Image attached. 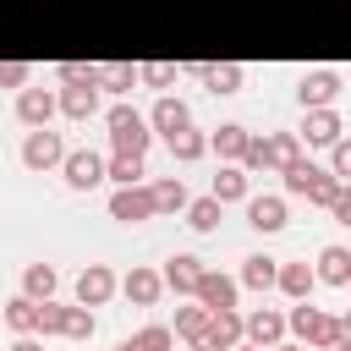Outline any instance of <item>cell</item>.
<instances>
[{
    "instance_id": "6da1fadb",
    "label": "cell",
    "mask_w": 351,
    "mask_h": 351,
    "mask_svg": "<svg viewBox=\"0 0 351 351\" xmlns=\"http://www.w3.org/2000/svg\"><path fill=\"white\" fill-rule=\"evenodd\" d=\"M285 192H291V197H307L313 208H335V197L346 192V181H340L335 170L313 165V159H296V165L285 170Z\"/></svg>"
},
{
    "instance_id": "7a4b0ae2",
    "label": "cell",
    "mask_w": 351,
    "mask_h": 351,
    "mask_svg": "<svg viewBox=\"0 0 351 351\" xmlns=\"http://www.w3.org/2000/svg\"><path fill=\"white\" fill-rule=\"evenodd\" d=\"M291 335H296L302 346H313V351H335V346L346 340V318H335V313H324V307H313V302H296V307H291Z\"/></svg>"
},
{
    "instance_id": "3957f363",
    "label": "cell",
    "mask_w": 351,
    "mask_h": 351,
    "mask_svg": "<svg viewBox=\"0 0 351 351\" xmlns=\"http://www.w3.org/2000/svg\"><path fill=\"white\" fill-rule=\"evenodd\" d=\"M104 126H110V148L115 154H148V143L159 137L154 121L143 110H132V104H110L104 110Z\"/></svg>"
},
{
    "instance_id": "277c9868",
    "label": "cell",
    "mask_w": 351,
    "mask_h": 351,
    "mask_svg": "<svg viewBox=\"0 0 351 351\" xmlns=\"http://www.w3.org/2000/svg\"><path fill=\"white\" fill-rule=\"evenodd\" d=\"M302 159V132H274V137H252V148H247V170H291Z\"/></svg>"
},
{
    "instance_id": "5b68a950",
    "label": "cell",
    "mask_w": 351,
    "mask_h": 351,
    "mask_svg": "<svg viewBox=\"0 0 351 351\" xmlns=\"http://www.w3.org/2000/svg\"><path fill=\"white\" fill-rule=\"evenodd\" d=\"M66 137L60 132H49V126H27V143H22V165L27 170H55V165H66Z\"/></svg>"
},
{
    "instance_id": "8992f818",
    "label": "cell",
    "mask_w": 351,
    "mask_h": 351,
    "mask_svg": "<svg viewBox=\"0 0 351 351\" xmlns=\"http://www.w3.org/2000/svg\"><path fill=\"white\" fill-rule=\"evenodd\" d=\"M60 170H66V186H71V192H93L99 181H110V159L93 154V148H71Z\"/></svg>"
},
{
    "instance_id": "52a82bcc",
    "label": "cell",
    "mask_w": 351,
    "mask_h": 351,
    "mask_svg": "<svg viewBox=\"0 0 351 351\" xmlns=\"http://www.w3.org/2000/svg\"><path fill=\"white\" fill-rule=\"evenodd\" d=\"M154 214H159L154 186H115V192H110V219H121V225H143V219H154Z\"/></svg>"
},
{
    "instance_id": "ba28073f",
    "label": "cell",
    "mask_w": 351,
    "mask_h": 351,
    "mask_svg": "<svg viewBox=\"0 0 351 351\" xmlns=\"http://www.w3.org/2000/svg\"><path fill=\"white\" fill-rule=\"evenodd\" d=\"M296 99H302V110H324V104H335L340 99V71H302V82H296Z\"/></svg>"
},
{
    "instance_id": "9c48e42d",
    "label": "cell",
    "mask_w": 351,
    "mask_h": 351,
    "mask_svg": "<svg viewBox=\"0 0 351 351\" xmlns=\"http://www.w3.org/2000/svg\"><path fill=\"white\" fill-rule=\"evenodd\" d=\"M247 225H252L258 236H274V230H285V225H291V214H285V197H274V192H263V197H247Z\"/></svg>"
},
{
    "instance_id": "30bf717a",
    "label": "cell",
    "mask_w": 351,
    "mask_h": 351,
    "mask_svg": "<svg viewBox=\"0 0 351 351\" xmlns=\"http://www.w3.org/2000/svg\"><path fill=\"white\" fill-rule=\"evenodd\" d=\"M203 258H192V252H176V258H165V285L176 291V296H197V285H203Z\"/></svg>"
},
{
    "instance_id": "8fae6325",
    "label": "cell",
    "mask_w": 351,
    "mask_h": 351,
    "mask_svg": "<svg viewBox=\"0 0 351 351\" xmlns=\"http://www.w3.org/2000/svg\"><path fill=\"white\" fill-rule=\"evenodd\" d=\"M115 291H121V280L110 274V263H88L77 274V302H88V307H104Z\"/></svg>"
},
{
    "instance_id": "7c38bea8",
    "label": "cell",
    "mask_w": 351,
    "mask_h": 351,
    "mask_svg": "<svg viewBox=\"0 0 351 351\" xmlns=\"http://www.w3.org/2000/svg\"><path fill=\"white\" fill-rule=\"evenodd\" d=\"M285 329H291V313H274V307H252V313H247V340H252V346H263V351H269V346H280V340H285Z\"/></svg>"
},
{
    "instance_id": "4fadbf2b",
    "label": "cell",
    "mask_w": 351,
    "mask_h": 351,
    "mask_svg": "<svg viewBox=\"0 0 351 351\" xmlns=\"http://www.w3.org/2000/svg\"><path fill=\"white\" fill-rule=\"evenodd\" d=\"M148 121H154V132H159V137H176V132H186V126H192V110H186V99L159 93V99H154V110H148Z\"/></svg>"
},
{
    "instance_id": "5bb4252c",
    "label": "cell",
    "mask_w": 351,
    "mask_h": 351,
    "mask_svg": "<svg viewBox=\"0 0 351 351\" xmlns=\"http://www.w3.org/2000/svg\"><path fill=\"white\" fill-rule=\"evenodd\" d=\"M121 291H126V302H132V307H154L170 285H165V274H159V269H143V263H137V269L121 280Z\"/></svg>"
},
{
    "instance_id": "9a60e30c",
    "label": "cell",
    "mask_w": 351,
    "mask_h": 351,
    "mask_svg": "<svg viewBox=\"0 0 351 351\" xmlns=\"http://www.w3.org/2000/svg\"><path fill=\"white\" fill-rule=\"evenodd\" d=\"M55 110H60V99H55L49 88H22V93H16V121H22V126H49Z\"/></svg>"
},
{
    "instance_id": "2e32d148",
    "label": "cell",
    "mask_w": 351,
    "mask_h": 351,
    "mask_svg": "<svg viewBox=\"0 0 351 351\" xmlns=\"http://www.w3.org/2000/svg\"><path fill=\"white\" fill-rule=\"evenodd\" d=\"M340 115H335V104H324V110H307V121H302V137L313 143V148H335L340 143Z\"/></svg>"
},
{
    "instance_id": "e0dca14e",
    "label": "cell",
    "mask_w": 351,
    "mask_h": 351,
    "mask_svg": "<svg viewBox=\"0 0 351 351\" xmlns=\"http://www.w3.org/2000/svg\"><path fill=\"white\" fill-rule=\"evenodd\" d=\"M208 137H214V154H219L225 165H241V159H247V148H252V132H247L241 121H225V126H214Z\"/></svg>"
},
{
    "instance_id": "ac0fdd59",
    "label": "cell",
    "mask_w": 351,
    "mask_h": 351,
    "mask_svg": "<svg viewBox=\"0 0 351 351\" xmlns=\"http://www.w3.org/2000/svg\"><path fill=\"white\" fill-rule=\"evenodd\" d=\"M186 71H192L208 93H241V66H236V60H219V66H203V60H197V66H186Z\"/></svg>"
},
{
    "instance_id": "d6986e66",
    "label": "cell",
    "mask_w": 351,
    "mask_h": 351,
    "mask_svg": "<svg viewBox=\"0 0 351 351\" xmlns=\"http://www.w3.org/2000/svg\"><path fill=\"white\" fill-rule=\"evenodd\" d=\"M247 291H274L280 285V258H269V252H252V258H241V274H236Z\"/></svg>"
},
{
    "instance_id": "ffe728a7",
    "label": "cell",
    "mask_w": 351,
    "mask_h": 351,
    "mask_svg": "<svg viewBox=\"0 0 351 351\" xmlns=\"http://www.w3.org/2000/svg\"><path fill=\"white\" fill-rule=\"evenodd\" d=\"M236 291H241V280H230V274L208 269V274H203V285H197V302H203V307H214V313H225V307H236Z\"/></svg>"
},
{
    "instance_id": "44dd1931",
    "label": "cell",
    "mask_w": 351,
    "mask_h": 351,
    "mask_svg": "<svg viewBox=\"0 0 351 351\" xmlns=\"http://www.w3.org/2000/svg\"><path fill=\"white\" fill-rule=\"evenodd\" d=\"M60 115H66V121H93V115H99V88L71 82V88L60 93Z\"/></svg>"
},
{
    "instance_id": "7402d4cb",
    "label": "cell",
    "mask_w": 351,
    "mask_h": 351,
    "mask_svg": "<svg viewBox=\"0 0 351 351\" xmlns=\"http://www.w3.org/2000/svg\"><path fill=\"white\" fill-rule=\"evenodd\" d=\"M313 285H324L313 263H280V291H285L291 302H307V296H313Z\"/></svg>"
},
{
    "instance_id": "603a6c76",
    "label": "cell",
    "mask_w": 351,
    "mask_h": 351,
    "mask_svg": "<svg viewBox=\"0 0 351 351\" xmlns=\"http://www.w3.org/2000/svg\"><path fill=\"white\" fill-rule=\"evenodd\" d=\"M208 324H214V307H203L197 296H192V307H176V335H181L186 346H197V340L208 335Z\"/></svg>"
},
{
    "instance_id": "cb8c5ba5",
    "label": "cell",
    "mask_w": 351,
    "mask_h": 351,
    "mask_svg": "<svg viewBox=\"0 0 351 351\" xmlns=\"http://www.w3.org/2000/svg\"><path fill=\"white\" fill-rule=\"evenodd\" d=\"M318 280H324V285H351V247L329 241V247L318 252Z\"/></svg>"
},
{
    "instance_id": "d4e9b609",
    "label": "cell",
    "mask_w": 351,
    "mask_h": 351,
    "mask_svg": "<svg viewBox=\"0 0 351 351\" xmlns=\"http://www.w3.org/2000/svg\"><path fill=\"white\" fill-rule=\"evenodd\" d=\"M165 143H170V159H181V165H192V159H203V154L214 148V137H208V132H197V126H186V132L165 137Z\"/></svg>"
},
{
    "instance_id": "484cf974",
    "label": "cell",
    "mask_w": 351,
    "mask_h": 351,
    "mask_svg": "<svg viewBox=\"0 0 351 351\" xmlns=\"http://www.w3.org/2000/svg\"><path fill=\"white\" fill-rule=\"evenodd\" d=\"M214 197H219V203H247V197H252V186H247V165H225V170L214 176Z\"/></svg>"
},
{
    "instance_id": "4316f807",
    "label": "cell",
    "mask_w": 351,
    "mask_h": 351,
    "mask_svg": "<svg viewBox=\"0 0 351 351\" xmlns=\"http://www.w3.org/2000/svg\"><path fill=\"white\" fill-rule=\"evenodd\" d=\"M143 82V66H132V60H104V71H99V88H110V93H132Z\"/></svg>"
},
{
    "instance_id": "83f0119b",
    "label": "cell",
    "mask_w": 351,
    "mask_h": 351,
    "mask_svg": "<svg viewBox=\"0 0 351 351\" xmlns=\"http://www.w3.org/2000/svg\"><path fill=\"white\" fill-rule=\"evenodd\" d=\"M55 285H60V274H55V263H27V269H22V291H27V296H38V302H49V296H55Z\"/></svg>"
},
{
    "instance_id": "f1b7e54d",
    "label": "cell",
    "mask_w": 351,
    "mask_h": 351,
    "mask_svg": "<svg viewBox=\"0 0 351 351\" xmlns=\"http://www.w3.org/2000/svg\"><path fill=\"white\" fill-rule=\"evenodd\" d=\"M5 324H11L16 335H33V329H38V296H27V291L11 296V302H5Z\"/></svg>"
},
{
    "instance_id": "f546056e",
    "label": "cell",
    "mask_w": 351,
    "mask_h": 351,
    "mask_svg": "<svg viewBox=\"0 0 351 351\" xmlns=\"http://www.w3.org/2000/svg\"><path fill=\"white\" fill-rule=\"evenodd\" d=\"M143 176H148L143 154H110V181L115 186H143Z\"/></svg>"
},
{
    "instance_id": "4dcf8cb0",
    "label": "cell",
    "mask_w": 351,
    "mask_h": 351,
    "mask_svg": "<svg viewBox=\"0 0 351 351\" xmlns=\"http://www.w3.org/2000/svg\"><path fill=\"white\" fill-rule=\"evenodd\" d=\"M154 197H159V214H181L192 197H186V186H181V176H165V181H154Z\"/></svg>"
},
{
    "instance_id": "1f68e13d",
    "label": "cell",
    "mask_w": 351,
    "mask_h": 351,
    "mask_svg": "<svg viewBox=\"0 0 351 351\" xmlns=\"http://www.w3.org/2000/svg\"><path fill=\"white\" fill-rule=\"evenodd\" d=\"M219 208H225V203H219L214 192H208V197H192V203H186V225H192V230H214V225H219Z\"/></svg>"
},
{
    "instance_id": "d6a6232c",
    "label": "cell",
    "mask_w": 351,
    "mask_h": 351,
    "mask_svg": "<svg viewBox=\"0 0 351 351\" xmlns=\"http://www.w3.org/2000/svg\"><path fill=\"white\" fill-rule=\"evenodd\" d=\"M132 340H137V351H170L176 346V329L170 324H143Z\"/></svg>"
},
{
    "instance_id": "836d02e7",
    "label": "cell",
    "mask_w": 351,
    "mask_h": 351,
    "mask_svg": "<svg viewBox=\"0 0 351 351\" xmlns=\"http://www.w3.org/2000/svg\"><path fill=\"white\" fill-rule=\"evenodd\" d=\"M55 71H60V82H66V88H71V82H88V88H99V71H104V66H93V60H88V66H82V60H60Z\"/></svg>"
},
{
    "instance_id": "e575fe53",
    "label": "cell",
    "mask_w": 351,
    "mask_h": 351,
    "mask_svg": "<svg viewBox=\"0 0 351 351\" xmlns=\"http://www.w3.org/2000/svg\"><path fill=\"white\" fill-rule=\"evenodd\" d=\"M329 170H335V176L351 186V137H340V143L329 148Z\"/></svg>"
},
{
    "instance_id": "d590c367",
    "label": "cell",
    "mask_w": 351,
    "mask_h": 351,
    "mask_svg": "<svg viewBox=\"0 0 351 351\" xmlns=\"http://www.w3.org/2000/svg\"><path fill=\"white\" fill-rule=\"evenodd\" d=\"M143 82H148V88H165V82H176V66H165V60H143Z\"/></svg>"
},
{
    "instance_id": "8d00e7d4",
    "label": "cell",
    "mask_w": 351,
    "mask_h": 351,
    "mask_svg": "<svg viewBox=\"0 0 351 351\" xmlns=\"http://www.w3.org/2000/svg\"><path fill=\"white\" fill-rule=\"evenodd\" d=\"M0 82H5V88H22V82H27V60H5V66H0Z\"/></svg>"
},
{
    "instance_id": "74e56055",
    "label": "cell",
    "mask_w": 351,
    "mask_h": 351,
    "mask_svg": "<svg viewBox=\"0 0 351 351\" xmlns=\"http://www.w3.org/2000/svg\"><path fill=\"white\" fill-rule=\"evenodd\" d=\"M329 214H335V219H340V225H351V186H346V192H340V197H335V208H329Z\"/></svg>"
},
{
    "instance_id": "f35d334b",
    "label": "cell",
    "mask_w": 351,
    "mask_h": 351,
    "mask_svg": "<svg viewBox=\"0 0 351 351\" xmlns=\"http://www.w3.org/2000/svg\"><path fill=\"white\" fill-rule=\"evenodd\" d=\"M5 351H44V346H38V340H33V335H16V340H11V346H5Z\"/></svg>"
},
{
    "instance_id": "ab89813d",
    "label": "cell",
    "mask_w": 351,
    "mask_h": 351,
    "mask_svg": "<svg viewBox=\"0 0 351 351\" xmlns=\"http://www.w3.org/2000/svg\"><path fill=\"white\" fill-rule=\"evenodd\" d=\"M115 351H137V340H132V335H126V340H121V346H115Z\"/></svg>"
},
{
    "instance_id": "60d3db41",
    "label": "cell",
    "mask_w": 351,
    "mask_h": 351,
    "mask_svg": "<svg viewBox=\"0 0 351 351\" xmlns=\"http://www.w3.org/2000/svg\"><path fill=\"white\" fill-rule=\"evenodd\" d=\"M236 351H263V346H252V340H241V346H236Z\"/></svg>"
},
{
    "instance_id": "b9f144b4",
    "label": "cell",
    "mask_w": 351,
    "mask_h": 351,
    "mask_svg": "<svg viewBox=\"0 0 351 351\" xmlns=\"http://www.w3.org/2000/svg\"><path fill=\"white\" fill-rule=\"evenodd\" d=\"M335 351H351V335H346V340H340V346H335Z\"/></svg>"
},
{
    "instance_id": "7bdbcfd3",
    "label": "cell",
    "mask_w": 351,
    "mask_h": 351,
    "mask_svg": "<svg viewBox=\"0 0 351 351\" xmlns=\"http://www.w3.org/2000/svg\"><path fill=\"white\" fill-rule=\"evenodd\" d=\"M346 335H351V313H346Z\"/></svg>"
}]
</instances>
